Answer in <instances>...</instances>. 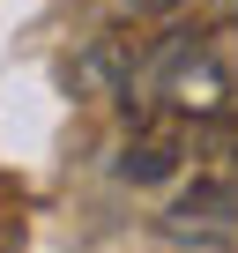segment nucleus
<instances>
[{"mask_svg": "<svg viewBox=\"0 0 238 253\" xmlns=\"http://www.w3.org/2000/svg\"><path fill=\"white\" fill-rule=\"evenodd\" d=\"M157 97L179 119H223V112H238V30L179 38L157 60Z\"/></svg>", "mask_w": 238, "mask_h": 253, "instance_id": "obj_1", "label": "nucleus"}, {"mask_svg": "<svg viewBox=\"0 0 238 253\" xmlns=\"http://www.w3.org/2000/svg\"><path fill=\"white\" fill-rule=\"evenodd\" d=\"M231 216H238V194L231 186H194L171 209V231L179 238H216V231H231Z\"/></svg>", "mask_w": 238, "mask_h": 253, "instance_id": "obj_2", "label": "nucleus"}, {"mask_svg": "<svg viewBox=\"0 0 238 253\" xmlns=\"http://www.w3.org/2000/svg\"><path fill=\"white\" fill-rule=\"evenodd\" d=\"M134 8H171V0H134Z\"/></svg>", "mask_w": 238, "mask_h": 253, "instance_id": "obj_3", "label": "nucleus"}, {"mask_svg": "<svg viewBox=\"0 0 238 253\" xmlns=\"http://www.w3.org/2000/svg\"><path fill=\"white\" fill-rule=\"evenodd\" d=\"M231 164H238V149H231Z\"/></svg>", "mask_w": 238, "mask_h": 253, "instance_id": "obj_4", "label": "nucleus"}]
</instances>
